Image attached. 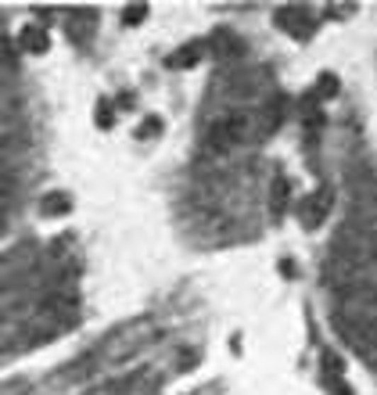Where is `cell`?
<instances>
[{
  "mask_svg": "<svg viewBox=\"0 0 377 395\" xmlns=\"http://www.w3.org/2000/svg\"><path fill=\"white\" fill-rule=\"evenodd\" d=\"M22 47L26 50H47V33L43 29H26L22 33Z\"/></svg>",
  "mask_w": 377,
  "mask_h": 395,
  "instance_id": "obj_1",
  "label": "cell"
},
{
  "mask_svg": "<svg viewBox=\"0 0 377 395\" xmlns=\"http://www.w3.org/2000/svg\"><path fill=\"white\" fill-rule=\"evenodd\" d=\"M198 54H201L198 47H187V50L173 54V58H169V65H173V69H176V65H194V62H198Z\"/></svg>",
  "mask_w": 377,
  "mask_h": 395,
  "instance_id": "obj_2",
  "label": "cell"
},
{
  "mask_svg": "<svg viewBox=\"0 0 377 395\" xmlns=\"http://www.w3.org/2000/svg\"><path fill=\"white\" fill-rule=\"evenodd\" d=\"M58 208H69V198H65V194H50V198L43 201V212H47V216L58 212Z\"/></svg>",
  "mask_w": 377,
  "mask_h": 395,
  "instance_id": "obj_3",
  "label": "cell"
},
{
  "mask_svg": "<svg viewBox=\"0 0 377 395\" xmlns=\"http://www.w3.org/2000/svg\"><path fill=\"white\" fill-rule=\"evenodd\" d=\"M334 90H338V79L334 76H323L320 79V94H334Z\"/></svg>",
  "mask_w": 377,
  "mask_h": 395,
  "instance_id": "obj_4",
  "label": "cell"
},
{
  "mask_svg": "<svg viewBox=\"0 0 377 395\" xmlns=\"http://www.w3.org/2000/svg\"><path fill=\"white\" fill-rule=\"evenodd\" d=\"M140 15H144V8H130L126 11V22H140Z\"/></svg>",
  "mask_w": 377,
  "mask_h": 395,
  "instance_id": "obj_5",
  "label": "cell"
},
{
  "mask_svg": "<svg viewBox=\"0 0 377 395\" xmlns=\"http://www.w3.org/2000/svg\"><path fill=\"white\" fill-rule=\"evenodd\" d=\"M158 126H162L158 119H147V123H144V133H158Z\"/></svg>",
  "mask_w": 377,
  "mask_h": 395,
  "instance_id": "obj_6",
  "label": "cell"
}]
</instances>
